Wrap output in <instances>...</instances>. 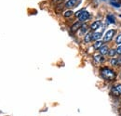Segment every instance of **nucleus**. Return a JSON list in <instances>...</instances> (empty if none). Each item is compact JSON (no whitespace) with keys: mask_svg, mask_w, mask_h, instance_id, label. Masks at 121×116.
Instances as JSON below:
<instances>
[{"mask_svg":"<svg viewBox=\"0 0 121 116\" xmlns=\"http://www.w3.org/2000/svg\"><path fill=\"white\" fill-rule=\"evenodd\" d=\"M112 94H114L115 96H119V93L117 92V90L115 88V87L112 88Z\"/></svg>","mask_w":121,"mask_h":116,"instance_id":"obj_16","label":"nucleus"},{"mask_svg":"<svg viewBox=\"0 0 121 116\" xmlns=\"http://www.w3.org/2000/svg\"><path fill=\"white\" fill-rule=\"evenodd\" d=\"M89 19H90V13H89L88 11H86V10L78 17V20H79L80 22L85 21H87V20H89Z\"/></svg>","mask_w":121,"mask_h":116,"instance_id":"obj_3","label":"nucleus"},{"mask_svg":"<svg viewBox=\"0 0 121 116\" xmlns=\"http://www.w3.org/2000/svg\"><path fill=\"white\" fill-rule=\"evenodd\" d=\"M115 88L117 90V92L119 93V95H121V85H117V86H116Z\"/></svg>","mask_w":121,"mask_h":116,"instance_id":"obj_19","label":"nucleus"},{"mask_svg":"<svg viewBox=\"0 0 121 116\" xmlns=\"http://www.w3.org/2000/svg\"><path fill=\"white\" fill-rule=\"evenodd\" d=\"M107 22H108V23H115V19H114V17L111 16V15H108V16H107Z\"/></svg>","mask_w":121,"mask_h":116,"instance_id":"obj_14","label":"nucleus"},{"mask_svg":"<svg viewBox=\"0 0 121 116\" xmlns=\"http://www.w3.org/2000/svg\"><path fill=\"white\" fill-rule=\"evenodd\" d=\"M117 53L119 54V55H121V46H119L117 48Z\"/></svg>","mask_w":121,"mask_h":116,"instance_id":"obj_22","label":"nucleus"},{"mask_svg":"<svg viewBox=\"0 0 121 116\" xmlns=\"http://www.w3.org/2000/svg\"><path fill=\"white\" fill-rule=\"evenodd\" d=\"M101 73H102V76L106 79V80H114L116 78V74L115 73L110 70L109 68H104L101 70Z\"/></svg>","mask_w":121,"mask_h":116,"instance_id":"obj_1","label":"nucleus"},{"mask_svg":"<svg viewBox=\"0 0 121 116\" xmlns=\"http://www.w3.org/2000/svg\"><path fill=\"white\" fill-rule=\"evenodd\" d=\"M116 43L118 44V45H121V34H119L117 37V40H116Z\"/></svg>","mask_w":121,"mask_h":116,"instance_id":"obj_18","label":"nucleus"},{"mask_svg":"<svg viewBox=\"0 0 121 116\" xmlns=\"http://www.w3.org/2000/svg\"><path fill=\"white\" fill-rule=\"evenodd\" d=\"M108 54H109L110 57H115L117 55V49H114V48L113 49H109Z\"/></svg>","mask_w":121,"mask_h":116,"instance_id":"obj_13","label":"nucleus"},{"mask_svg":"<svg viewBox=\"0 0 121 116\" xmlns=\"http://www.w3.org/2000/svg\"><path fill=\"white\" fill-rule=\"evenodd\" d=\"M103 41H97V42H95V44H94V48L95 49H100L102 46H103Z\"/></svg>","mask_w":121,"mask_h":116,"instance_id":"obj_11","label":"nucleus"},{"mask_svg":"<svg viewBox=\"0 0 121 116\" xmlns=\"http://www.w3.org/2000/svg\"><path fill=\"white\" fill-rule=\"evenodd\" d=\"M82 26V24H81V22L80 21H77V22H76V23H74L73 25H72V27H71V31L72 32H76L78 29H80V27Z\"/></svg>","mask_w":121,"mask_h":116,"instance_id":"obj_5","label":"nucleus"},{"mask_svg":"<svg viewBox=\"0 0 121 116\" xmlns=\"http://www.w3.org/2000/svg\"><path fill=\"white\" fill-rule=\"evenodd\" d=\"M99 50H100L101 55H106L108 53V47H107V46H103Z\"/></svg>","mask_w":121,"mask_h":116,"instance_id":"obj_9","label":"nucleus"},{"mask_svg":"<svg viewBox=\"0 0 121 116\" xmlns=\"http://www.w3.org/2000/svg\"><path fill=\"white\" fill-rule=\"evenodd\" d=\"M91 40H92V33H87V34L85 35V37H84V42H85V43H90V42H91Z\"/></svg>","mask_w":121,"mask_h":116,"instance_id":"obj_8","label":"nucleus"},{"mask_svg":"<svg viewBox=\"0 0 121 116\" xmlns=\"http://www.w3.org/2000/svg\"><path fill=\"white\" fill-rule=\"evenodd\" d=\"M101 25H102V21H94L91 25V29L95 31V30L98 29L99 27H101Z\"/></svg>","mask_w":121,"mask_h":116,"instance_id":"obj_4","label":"nucleus"},{"mask_svg":"<svg viewBox=\"0 0 121 116\" xmlns=\"http://www.w3.org/2000/svg\"><path fill=\"white\" fill-rule=\"evenodd\" d=\"M111 64L112 65H117V64H118V60L117 58H113V59H111Z\"/></svg>","mask_w":121,"mask_h":116,"instance_id":"obj_17","label":"nucleus"},{"mask_svg":"<svg viewBox=\"0 0 121 116\" xmlns=\"http://www.w3.org/2000/svg\"><path fill=\"white\" fill-rule=\"evenodd\" d=\"M87 30H88V26L86 25V24H84V25H82L81 27H80V34H84L86 32H87Z\"/></svg>","mask_w":121,"mask_h":116,"instance_id":"obj_12","label":"nucleus"},{"mask_svg":"<svg viewBox=\"0 0 121 116\" xmlns=\"http://www.w3.org/2000/svg\"><path fill=\"white\" fill-rule=\"evenodd\" d=\"M120 17H121V15H120Z\"/></svg>","mask_w":121,"mask_h":116,"instance_id":"obj_25","label":"nucleus"},{"mask_svg":"<svg viewBox=\"0 0 121 116\" xmlns=\"http://www.w3.org/2000/svg\"><path fill=\"white\" fill-rule=\"evenodd\" d=\"M94 61L99 64V63H101L102 61H104V58L102 57V55H96V56L94 57Z\"/></svg>","mask_w":121,"mask_h":116,"instance_id":"obj_10","label":"nucleus"},{"mask_svg":"<svg viewBox=\"0 0 121 116\" xmlns=\"http://www.w3.org/2000/svg\"><path fill=\"white\" fill-rule=\"evenodd\" d=\"M76 2H77V0H69L66 2L65 6H66V8H74L76 6Z\"/></svg>","mask_w":121,"mask_h":116,"instance_id":"obj_6","label":"nucleus"},{"mask_svg":"<svg viewBox=\"0 0 121 116\" xmlns=\"http://www.w3.org/2000/svg\"><path fill=\"white\" fill-rule=\"evenodd\" d=\"M84 11H85V9H81V10H79V11H77V12H76V17H79L80 15H81V14H82V13H83V12H84Z\"/></svg>","mask_w":121,"mask_h":116,"instance_id":"obj_20","label":"nucleus"},{"mask_svg":"<svg viewBox=\"0 0 121 116\" xmlns=\"http://www.w3.org/2000/svg\"><path fill=\"white\" fill-rule=\"evenodd\" d=\"M111 4H112L114 7H117V8H119V7H120V5H119L118 3H117V2H114V1H112V2H111Z\"/></svg>","mask_w":121,"mask_h":116,"instance_id":"obj_21","label":"nucleus"},{"mask_svg":"<svg viewBox=\"0 0 121 116\" xmlns=\"http://www.w3.org/2000/svg\"><path fill=\"white\" fill-rule=\"evenodd\" d=\"M58 1H62V0H58Z\"/></svg>","mask_w":121,"mask_h":116,"instance_id":"obj_24","label":"nucleus"},{"mask_svg":"<svg viewBox=\"0 0 121 116\" xmlns=\"http://www.w3.org/2000/svg\"><path fill=\"white\" fill-rule=\"evenodd\" d=\"M117 60H118V63H119V64H121V57H119V58H117Z\"/></svg>","mask_w":121,"mask_h":116,"instance_id":"obj_23","label":"nucleus"},{"mask_svg":"<svg viewBox=\"0 0 121 116\" xmlns=\"http://www.w3.org/2000/svg\"><path fill=\"white\" fill-rule=\"evenodd\" d=\"M101 38H102V33H92V40L99 41Z\"/></svg>","mask_w":121,"mask_h":116,"instance_id":"obj_7","label":"nucleus"},{"mask_svg":"<svg viewBox=\"0 0 121 116\" xmlns=\"http://www.w3.org/2000/svg\"><path fill=\"white\" fill-rule=\"evenodd\" d=\"M116 31L115 30H109L106 32V33L104 34V42H109L112 40V38L114 37V34H115Z\"/></svg>","mask_w":121,"mask_h":116,"instance_id":"obj_2","label":"nucleus"},{"mask_svg":"<svg viewBox=\"0 0 121 116\" xmlns=\"http://www.w3.org/2000/svg\"><path fill=\"white\" fill-rule=\"evenodd\" d=\"M74 14V12L72 11V10H67V11H65L63 15H64V17H66V18H68V17H71L72 15Z\"/></svg>","mask_w":121,"mask_h":116,"instance_id":"obj_15","label":"nucleus"}]
</instances>
